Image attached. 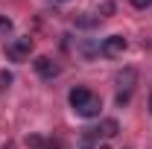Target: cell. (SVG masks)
<instances>
[{
	"instance_id": "obj_1",
	"label": "cell",
	"mask_w": 152,
	"mask_h": 149,
	"mask_svg": "<svg viewBox=\"0 0 152 149\" xmlns=\"http://www.w3.org/2000/svg\"><path fill=\"white\" fill-rule=\"evenodd\" d=\"M67 99H70V108H73L79 117H99V108H102V102H99V96L91 93L88 88H73V91L67 93Z\"/></svg>"
},
{
	"instance_id": "obj_2",
	"label": "cell",
	"mask_w": 152,
	"mask_h": 149,
	"mask_svg": "<svg viewBox=\"0 0 152 149\" xmlns=\"http://www.w3.org/2000/svg\"><path fill=\"white\" fill-rule=\"evenodd\" d=\"M29 53H32V38H29V35L15 38V41H9V44H6V56L12 58V61H23Z\"/></svg>"
},
{
	"instance_id": "obj_3",
	"label": "cell",
	"mask_w": 152,
	"mask_h": 149,
	"mask_svg": "<svg viewBox=\"0 0 152 149\" xmlns=\"http://www.w3.org/2000/svg\"><path fill=\"white\" fill-rule=\"evenodd\" d=\"M32 67H35V73L41 76V79H56L58 73H61V67H58V61H53L50 56H38L35 61H32Z\"/></svg>"
},
{
	"instance_id": "obj_4",
	"label": "cell",
	"mask_w": 152,
	"mask_h": 149,
	"mask_svg": "<svg viewBox=\"0 0 152 149\" xmlns=\"http://www.w3.org/2000/svg\"><path fill=\"white\" fill-rule=\"evenodd\" d=\"M123 50H126V38L123 35H108V38H102V44H99V53L105 58L123 56Z\"/></svg>"
},
{
	"instance_id": "obj_5",
	"label": "cell",
	"mask_w": 152,
	"mask_h": 149,
	"mask_svg": "<svg viewBox=\"0 0 152 149\" xmlns=\"http://www.w3.org/2000/svg\"><path fill=\"white\" fill-rule=\"evenodd\" d=\"M134 82H137V73H134L132 67H126V70H120V73H117V88H120V91L123 93H129L134 88Z\"/></svg>"
},
{
	"instance_id": "obj_6",
	"label": "cell",
	"mask_w": 152,
	"mask_h": 149,
	"mask_svg": "<svg viewBox=\"0 0 152 149\" xmlns=\"http://www.w3.org/2000/svg\"><path fill=\"white\" fill-rule=\"evenodd\" d=\"M117 131H120V123H117V120H111V117H108V120H102V123H99V129H96V134L108 140V137H114Z\"/></svg>"
},
{
	"instance_id": "obj_7",
	"label": "cell",
	"mask_w": 152,
	"mask_h": 149,
	"mask_svg": "<svg viewBox=\"0 0 152 149\" xmlns=\"http://www.w3.org/2000/svg\"><path fill=\"white\" fill-rule=\"evenodd\" d=\"M26 146L29 149H58V143H47L41 134H29L26 137Z\"/></svg>"
},
{
	"instance_id": "obj_8",
	"label": "cell",
	"mask_w": 152,
	"mask_h": 149,
	"mask_svg": "<svg viewBox=\"0 0 152 149\" xmlns=\"http://www.w3.org/2000/svg\"><path fill=\"white\" fill-rule=\"evenodd\" d=\"M12 35V20L6 18V15H0V38Z\"/></svg>"
},
{
	"instance_id": "obj_9",
	"label": "cell",
	"mask_w": 152,
	"mask_h": 149,
	"mask_svg": "<svg viewBox=\"0 0 152 149\" xmlns=\"http://www.w3.org/2000/svg\"><path fill=\"white\" fill-rule=\"evenodd\" d=\"M129 3H132L134 9H146V6H149L152 0H129Z\"/></svg>"
},
{
	"instance_id": "obj_10",
	"label": "cell",
	"mask_w": 152,
	"mask_h": 149,
	"mask_svg": "<svg viewBox=\"0 0 152 149\" xmlns=\"http://www.w3.org/2000/svg\"><path fill=\"white\" fill-rule=\"evenodd\" d=\"M0 82H3V88H9V82H12V73H6V70H3V73H0Z\"/></svg>"
},
{
	"instance_id": "obj_11",
	"label": "cell",
	"mask_w": 152,
	"mask_h": 149,
	"mask_svg": "<svg viewBox=\"0 0 152 149\" xmlns=\"http://www.w3.org/2000/svg\"><path fill=\"white\" fill-rule=\"evenodd\" d=\"M149 111H152V93H149Z\"/></svg>"
},
{
	"instance_id": "obj_12",
	"label": "cell",
	"mask_w": 152,
	"mask_h": 149,
	"mask_svg": "<svg viewBox=\"0 0 152 149\" xmlns=\"http://www.w3.org/2000/svg\"><path fill=\"white\" fill-rule=\"evenodd\" d=\"M61 3H64V0H61Z\"/></svg>"
}]
</instances>
